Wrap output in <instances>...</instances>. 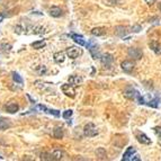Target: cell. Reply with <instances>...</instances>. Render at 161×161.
Wrapping results in <instances>:
<instances>
[{"label": "cell", "mask_w": 161, "mask_h": 161, "mask_svg": "<svg viewBox=\"0 0 161 161\" xmlns=\"http://www.w3.org/2000/svg\"><path fill=\"white\" fill-rule=\"evenodd\" d=\"M84 133L86 136L88 137H93L98 134V130L96 128V126L93 125V123H88L84 128Z\"/></svg>", "instance_id": "1"}, {"label": "cell", "mask_w": 161, "mask_h": 161, "mask_svg": "<svg viewBox=\"0 0 161 161\" xmlns=\"http://www.w3.org/2000/svg\"><path fill=\"white\" fill-rule=\"evenodd\" d=\"M67 54L70 59H77L78 56H80L82 54L81 49H78L76 46H70L67 49Z\"/></svg>", "instance_id": "2"}, {"label": "cell", "mask_w": 161, "mask_h": 161, "mask_svg": "<svg viewBox=\"0 0 161 161\" xmlns=\"http://www.w3.org/2000/svg\"><path fill=\"white\" fill-rule=\"evenodd\" d=\"M127 54H128L130 58H132L133 60H140L142 58V55H143L142 51L140 49H137V47H131V49H128Z\"/></svg>", "instance_id": "3"}, {"label": "cell", "mask_w": 161, "mask_h": 161, "mask_svg": "<svg viewBox=\"0 0 161 161\" xmlns=\"http://www.w3.org/2000/svg\"><path fill=\"white\" fill-rule=\"evenodd\" d=\"M100 60H102V66H105V68H110L112 64H113V62H114V58H113V55L109 54V53H106V54L102 55Z\"/></svg>", "instance_id": "4"}, {"label": "cell", "mask_w": 161, "mask_h": 161, "mask_svg": "<svg viewBox=\"0 0 161 161\" xmlns=\"http://www.w3.org/2000/svg\"><path fill=\"white\" fill-rule=\"evenodd\" d=\"M62 91L63 93H66L68 97L70 98H73L75 96H76V90H75V88L72 87L71 85H68V84H66V85H62Z\"/></svg>", "instance_id": "5"}, {"label": "cell", "mask_w": 161, "mask_h": 161, "mask_svg": "<svg viewBox=\"0 0 161 161\" xmlns=\"http://www.w3.org/2000/svg\"><path fill=\"white\" fill-rule=\"evenodd\" d=\"M121 67H122V69H123V71H125V72H128V73H130V72H132V71L134 70L135 64H134L133 61L126 60V61H123V62H122Z\"/></svg>", "instance_id": "6"}, {"label": "cell", "mask_w": 161, "mask_h": 161, "mask_svg": "<svg viewBox=\"0 0 161 161\" xmlns=\"http://www.w3.org/2000/svg\"><path fill=\"white\" fill-rule=\"evenodd\" d=\"M87 46H88L89 52H90V54H91V56H93V59H100L102 55H100V52H99L98 46H96V45H91V44H88Z\"/></svg>", "instance_id": "7"}, {"label": "cell", "mask_w": 161, "mask_h": 161, "mask_svg": "<svg viewBox=\"0 0 161 161\" xmlns=\"http://www.w3.org/2000/svg\"><path fill=\"white\" fill-rule=\"evenodd\" d=\"M137 93H139L136 91L134 88H132V87H127L126 89L124 90V96L126 97L127 99H135Z\"/></svg>", "instance_id": "8"}, {"label": "cell", "mask_w": 161, "mask_h": 161, "mask_svg": "<svg viewBox=\"0 0 161 161\" xmlns=\"http://www.w3.org/2000/svg\"><path fill=\"white\" fill-rule=\"evenodd\" d=\"M136 152V149L134 146H130V148H127V150L125 151L124 153V155H123V161H131V158L133 157V154Z\"/></svg>", "instance_id": "9"}, {"label": "cell", "mask_w": 161, "mask_h": 161, "mask_svg": "<svg viewBox=\"0 0 161 161\" xmlns=\"http://www.w3.org/2000/svg\"><path fill=\"white\" fill-rule=\"evenodd\" d=\"M136 139H137V141H139L140 143H142V144H151V140L145 135L144 133H137V134H136Z\"/></svg>", "instance_id": "10"}, {"label": "cell", "mask_w": 161, "mask_h": 161, "mask_svg": "<svg viewBox=\"0 0 161 161\" xmlns=\"http://www.w3.org/2000/svg\"><path fill=\"white\" fill-rule=\"evenodd\" d=\"M71 38H72L77 44H79L80 46H85L86 45V42H85V40H84V37H82V35L71 34Z\"/></svg>", "instance_id": "11"}, {"label": "cell", "mask_w": 161, "mask_h": 161, "mask_svg": "<svg viewBox=\"0 0 161 161\" xmlns=\"http://www.w3.org/2000/svg\"><path fill=\"white\" fill-rule=\"evenodd\" d=\"M149 46H150V49H151L155 54H161V45L158 42L153 41V42L150 43Z\"/></svg>", "instance_id": "12"}, {"label": "cell", "mask_w": 161, "mask_h": 161, "mask_svg": "<svg viewBox=\"0 0 161 161\" xmlns=\"http://www.w3.org/2000/svg\"><path fill=\"white\" fill-rule=\"evenodd\" d=\"M64 60H66V55H64L63 52H56V53H54V61L56 63L61 64V63L64 62Z\"/></svg>", "instance_id": "13"}, {"label": "cell", "mask_w": 161, "mask_h": 161, "mask_svg": "<svg viewBox=\"0 0 161 161\" xmlns=\"http://www.w3.org/2000/svg\"><path fill=\"white\" fill-rule=\"evenodd\" d=\"M96 155H97V158H98V159H100V160L106 159V158H107L106 150H105L104 148H98V149L96 150Z\"/></svg>", "instance_id": "14"}, {"label": "cell", "mask_w": 161, "mask_h": 161, "mask_svg": "<svg viewBox=\"0 0 161 161\" xmlns=\"http://www.w3.org/2000/svg\"><path fill=\"white\" fill-rule=\"evenodd\" d=\"M50 15H51L52 17H60L61 15H62V10L60 7H56V6H54V7H52L50 9Z\"/></svg>", "instance_id": "15"}, {"label": "cell", "mask_w": 161, "mask_h": 161, "mask_svg": "<svg viewBox=\"0 0 161 161\" xmlns=\"http://www.w3.org/2000/svg\"><path fill=\"white\" fill-rule=\"evenodd\" d=\"M18 109H19V106H18L17 104H15V102H10V104H8V105L6 106V110H7L8 113H11V114L18 112Z\"/></svg>", "instance_id": "16"}, {"label": "cell", "mask_w": 161, "mask_h": 161, "mask_svg": "<svg viewBox=\"0 0 161 161\" xmlns=\"http://www.w3.org/2000/svg\"><path fill=\"white\" fill-rule=\"evenodd\" d=\"M11 126L10 121L7 118H0V130H7Z\"/></svg>", "instance_id": "17"}, {"label": "cell", "mask_w": 161, "mask_h": 161, "mask_svg": "<svg viewBox=\"0 0 161 161\" xmlns=\"http://www.w3.org/2000/svg\"><path fill=\"white\" fill-rule=\"evenodd\" d=\"M115 34L121 36V37H123V36H125L127 34L126 32V27H124V26H117L116 28H115Z\"/></svg>", "instance_id": "18"}, {"label": "cell", "mask_w": 161, "mask_h": 161, "mask_svg": "<svg viewBox=\"0 0 161 161\" xmlns=\"http://www.w3.org/2000/svg\"><path fill=\"white\" fill-rule=\"evenodd\" d=\"M105 33H106V31L102 27H96L91 31V34L93 36H102V35H105Z\"/></svg>", "instance_id": "19"}, {"label": "cell", "mask_w": 161, "mask_h": 161, "mask_svg": "<svg viewBox=\"0 0 161 161\" xmlns=\"http://www.w3.org/2000/svg\"><path fill=\"white\" fill-rule=\"evenodd\" d=\"M53 135L55 139H62L63 137V128L62 127H55L53 131Z\"/></svg>", "instance_id": "20"}, {"label": "cell", "mask_w": 161, "mask_h": 161, "mask_svg": "<svg viewBox=\"0 0 161 161\" xmlns=\"http://www.w3.org/2000/svg\"><path fill=\"white\" fill-rule=\"evenodd\" d=\"M52 157H53V159H55V160H60V159H62V157H63V152H62L61 150H54L53 153H52Z\"/></svg>", "instance_id": "21"}, {"label": "cell", "mask_w": 161, "mask_h": 161, "mask_svg": "<svg viewBox=\"0 0 161 161\" xmlns=\"http://www.w3.org/2000/svg\"><path fill=\"white\" fill-rule=\"evenodd\" d=\"M46 44H45V41H37V42H34L32 44V46L36 49V50H38V49H43L44 46H45Z\"/></svg>", "instance_id": "22"}, {"label": "cell", "mask_w": 161, "mask_h": 161, "mask_svg": "<svg viewBox=\"0 0 161 161\" xmlns=\"http://www.w3.org/2000/svg\"><path fill=\"white\" fill-rule=\"evenodd\" d=\"M69 81H70V84H72V85H76L78 86L80 82H81V79L80 78H78V77H70L69 78Z\"/></svg>", "instance_id": "23"}, {"label": "cell", "mask_w": 161, "mask_h": 161, "mask_svg": "<svg viewBox=\"0 0 161 161\" xmlns=\"http://www.w3.org/2000/svg\"><path fill=\"white\" fill-rule=\"evenodd\" d=\"M13 79H14V81L17 82V84H23V78L19 76L17 72H13Z\"/></svg>", "instance_id": "24"}, {"label": "cell", "mask_w": 161, "mask_h": 161, "mask_svg": "<svg viewBox=\"0 0 161 161\" xmlns=\"http://www.w3.org/2000/svg\"><path fill=\"white\" fill-rule=\"evenodd\" d=\"M72 114H73V112L71 109H67L66 112H63V114H62V116H63V118L66 119H69L71 116H72Z\"/></svg>", "instance_id": "25"}, {"label": "cell", "mask_w": 161, "mask_h": 161, "mask_svg": "<svg viewBox=\"0 0 161 161\" xmlns=\"http://www.w3.org/2000/svg\"><path fill=\"white\" fill-rule=\"evenodd\" d=\"M158 100H159L158 98H154V99L151 100V102H146V105L150 106V107H154V108H155V107H158Z\"/></svg>", "instance_id": "26"}, {"label": "cell", "mask_w": 161, "mask_h": 161, "mask_svg": "<svg viewBox=\"0 0 161 161\" xmlns=\"http://www.w3.org/2000/svg\"><path fill=\"white\" fill-rule=\"evenodd\" d=\"M46 113H49V114H52V115H54V116H60V112L59 110H55V109H47L46 108V110H45Z\"/></svg>", "instance_id": "27"}, {"label": "cell", "mask_w": 161, "mask_h": 161, "mask_svg": "<svg viewBox=\"0 0 161 161\" xmlns=\"http://www.w3.org/2000/svg\"><path fill=\"white\" fill-rule=\"evenodd\" d=\"M153 131H154V133L157 134V136H159L161 139V127L160 126H155L153 128Z\"/></svg>", "instance_id": "28"}, {"label": "cell", "mask_w": 161, "mask_h": 161, "mask_svg": "<svg viewBox=\"0 0 161 161\" xmlns=\"http://www.w3.org/2000/svg\"><path fill=\"white\" fill-rule=\"evenodd\" d=\"M141 29H142V27L140 25H134L132 27V32H134V33H139Z\"/></svg>", "instance_id": "29"}, {"label": "cell", "mask_w": 161, "mask_h": 161, "mask_svg": "<svg viewBox=\"0 0 161 161\" xmlns=\"http://www.w3.org/2000/svg\"><path fill=\"white\" fill-rule=\"evenodd\" d=\"M136 99L139 100V104H141V105H142V104H145L144 99L142 98V97H141V95H140V93H137V96H136Z\"/></svg>", "instance_id": "30"}, {"label": "cell", "mask_w": 161, "mask_h": 161, "mask_svg": "<svg viewBox=\"0 0 161 161\" xmlns=\"http://www.w3.org/2000/svg\"><path fill=\"white\" fill-rule=\"evenodd\" d=\"M131 161H140V157L139 155H134L131 158Z\"/></svg>", "instance_id": "31"}, {"label": "cell", "mask_w": 161, "mask_h": 161, "mask_svg": "<svg viewBox=\"0 0 161 161\" xmlns=\"http://www.w3.org/2000/svg\"><path fill=\"white\" fill-rule=\"evenodd\" d=\"M144 1H145L148 5H150V6H151V5H153V3L155 2V0H144Z\"/></svg>", "instance_id": "32"}, {"label": "cell", "mask_w": 161, "mask_h": 161, "mask_svg": "<svg viewBox=\"0 0 161 161\" xmlns=\"http://www.w3.org/2000/svg\"><path fill=\"white\" fill-rule=\"evenodd\" d=\"M159 8H160V10H161V2L159 3Z\"/></svg>", "instance_id": "33"}]
</instances>
